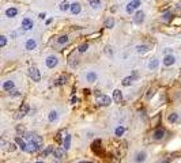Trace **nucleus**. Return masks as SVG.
Instances as JSON below:
<instances>
[{
  "label": "nucleus",
  "instance_id": "nucleus-41",
  "mask_svg": "<svg viewBox=\"0 0 181 163\" xmlns=\"http://www.w3.org/2000/svg\"><path fill=\"white\" fill-rule=\"evenodd\" d=\"M153 95H154V90H150V91H149V94H147V98L150 99V98L153 97Z\"/></svg>",
  "mask_w": 181,
  "mask_h": 163
},
{
  "label": "nucleus",
  "instance_id": "nucleus-8",
  "mask_svg": "<svg viewBox=\"0 0 181 163\" xmlns=\"http://www.w3.org/2000/svg\"><path fill=\"white\" fill-rule=\"evenodd\" d=\"M134 22L136 25H142V23L145 22V12H143V11H138L134 16Z\"/></svg>",
  "mask_w": 181,
  "mask_h": 163
},
{
  "label": "nucleus",
  "instance_id": "nucleus-22",
  "mask_svg": "<svg viewBox=\"0 0 181 163\" xmlns=\"http://www.w3.org/2000/svg\"><path fill=\"white\" fill-rule=\"evenodd\" d=\"M1 145H7V151H15L16 150V143H5L4 140H1Z\"/></svg>",
  "mask_w": 181,
  "mask_h": 163
},
{
  "label": "nucleus",
  "instance_id": "nucleus-28",
  "mask_svg": "<svg viewBox=\"0 0 181 163\" xmlns=\"http://www.w3.org/2000/svg\"><path fill=\"white\" fill-rule=\"evenodd\" d=\"M88 4L91 5V8H93V10H98L99 7H101V0H91Z\"/></svg>",
  "mask_w": 181,
  "mask_h": 163
},
{
  "label": "nucleus",
  "instance_id": "nucleus-19",
  "mask_svg": "<svg viewBox=\"0 0 181 163\" xmlns=\"http://www.w3.org/2000/svg\"><path fill=\"white\" fill-rule=\"evenodd\" d=\"M30 141H34L36 144H38L41 148H42V145H44V139H42L41 136H38V135H34V133H33V137H31Z\"/></svg>",
  "mask_w": 181,
  "mask_h": 163
},
{
  "label": "nucleus",
  "instance_id": "nucleus-26",
  "mask_svg": "<svg viewBox=\"0 0 181 163\" xmlns=\"http://www.w3.org/2000/svg\"><path fill=\"white\" fill-rule=\"evenodd\" d=\"M59 8H60V11H67V10H71V4L68 3L67 0H64V1H61V3H60V5H59Z\"/></svg>",
  "mask_w": 181,
  "mask_h": 163
},
{
  "label": "nucleus",
  "instance_id": "nucleus-6",
  "mask_svg": "<svg viewBox=\"0 0 181 163\" xmlns=\"http://www.w3.org/2000/svg\"><path fill=\"white\" fill-rule=\"evenodd\" d=\"M45 64H47L48 68H55L59 64V60H57L56 56H48L47 60H45Z\"/></svg>",
  "mask_w": 181,
  "mask_h": 163
},
{
  "label": "nucleus",
  "instance_id": "nucleus-30",
  "mask_svg": "<svg viewBox=\"0 0 181 163\" xmlns=\"http://www.w3.org/2000/svg\"><path fill=\"white\" fill-rule=\"evenodd\" d=\"M132 82H134V77L132 76H127L123 79V86H131L132 84Z\"/></svg>",
  "mask_w": 181,
  "mask_h": 163
},
{
  "label": "nucleus",
  "instance_id": "nucleus-3",
  "mask_svg": "<svg viewBox=\"0 0 181 163\" xmlns=\"http://www.w3.org/2000/svg\"><path fill=\"white\" fill-rule=\"evenodd\" d=\"M140 7V0H129L127 3V7H125V11L128 14H132L135 10H138Z\"/></svg>",
  "mask_w": 181,
  "mask_h": 163
},
{
  "label": "nucleus",
  "instance_id": "nucleus-46",
  "mask_svg": "<svg viewBox=\"0 0 181 163\" xmlns=\"http://www.w3.org/2000/svg\"><path fill=\"white\" fill-rule=\"evenodd\" d=\"M36 163H45V162H36Z\"/></svg>",
  "mask_w": 181,
  "mask_h": 163
},
{
  "label": "nucleus",
  "instance_id": "nucleus-2",
  "mask_svg": "<svg viewBox=\"0 0 181 163\" xmlns=\"http://www.w3.org/2000/svg\"><path fill=\"white\" fill-rule=\"evenodd\" d=\"M95 94H97V103L99 106H109L112 103V98L110 97L105 95V94H101L99 91H97Z\"/></svg>",
  "mask_w": 181,
  "mask_h": 163
},
{
  "label": "nucleus",
  "instance_id": "nucleus-32",
  "mask_svg": "<svg viewBox=\"0 0 181 163\" xmlns=\"http://www.w3.org/2000/svg\"><path fill=\"white\" fill-rule=\"evenodd\" d=\"M125 132V128L124 127H117L116 128V131H114V135H116V136H123V133Z\"/></svg>",
  "mask_w": 181,
  "mask_h": 163
},
{
  "label": "nucleus",
  "instance_id": "nucleus-42",
  "mask_svg": "<svg viewBox=\"0 0 181 163\" xmlns=\"http://www.w3.org/2000/svg\"><path fill=\"white\" fill-rule=\"evenodd\" d=\"M71 102H72L74 105H75V103H78V102H79V98H76V97H74L72 99H71Z\"/></svg>",
  "mask_w": 181,
  "mask_h": 163
},
{
  "label": "nucleus",
  "instance_id": "nucleus-29",
  "mask_svg": "<svg viewBox=\"0 0 181 163\" xmlns=\"http://www.w3.org/2000/svg\"><path fill=\"white\" fill-rule=\"evenodd\" d=\"M167 121L169 122H177L178 121V114L177 113H172V114H169V117H167Z\"/></svg>",
  "mask_w": 181,
  "mask_h": 163
},
{
  "label": "nucleus",
  "instance_id": "nucleus-43",
  "mask_svg": "<svg viewBox=\"0 0 181 163\" xmlns=\"http://www.w3.org/2000/svg\"><path fill=\"white\" fill-rule=\"evenodd\" d=\"M40 18H41V19H45V18H47V14H45V12H41V14H40Z\"/></svg>",
  "mask_w": 181,
  "mask_h": 163
},
{
  "label": "nucleus",
  "instance_id": "nucleus-33",
  "mask_svg": "<svg viewBox=\"0 0 181 163\" xmlns=\"http://www.w3.org/2000/svg\"><path fill=\"white\" fill-rule=\"evenodd\" d=\"M114 26V19L113 18H109V19L105 20V27H108V29H112Z\"/></svg>",
  "mask_w": 181,
  "mask_h": 163
},
{
  "label": "nucleus",
  "instance_id": "nucleus-37",
  "mask_svg": "<svg viewBox=\"0 0 181 163\" xmlns=\"http://www.w3.org/2000/svg\"><path fill=\"white\" fill-rule=\"evenodd\" d=\"M55 140H56L57 143H61V141H64V139H61V132L56 133V136H55Z\"/></svg>",
  "mask_w": 181,
  "mask_h": 163
},
{
  "label": "nucleus",
  "instance_id": "nucleus-11",
  "mask_svg": "<svg viewBox=\"0 0 181 163\" xmlns=\"http://www.w3.org/2000/svg\"><path fill=\"white\" fill-rule=\"evenodd\" d=\"M165 135H166L165 129H155L154 133H153V139L154 140H161V139L165 137Z\"/></svg>",
  "mask_w": 181,
  "mask_h": 163
},
{
  "label": "nucleus",
  "instance_id": "nucleus-24",
  "mask_svg": "<svg viewBox=\"0 0 181 163\" xmlns=\"http://www.w3.org/2000/svg\"><path fill=\"white\" fill-rule=\"evenodd\" d=\"M57 118H59V113H57V110H52V112L49 113V116H48V120H49L51 122L57 121Z\"/></svg>",
  "mask_w": 181,
  "mask_h": 163
},
{
  "label": "nucleus",
  "instance_id": "nucleus-7",
  "mask_svg": "<svg viewBox=\"0 0 181 163\" xmlns=\"http://www.w3.org/2000/svg\"><path fill=\"white\" fill-rule=\"evenodd\" d=\"M53 158H57V159H63L64 155H66V150L64 148H60V147H56L53 150Z\"/></svg>",
  "mask_w": 181,
  "mask_h": 163
},
{
  "label": "nucleus",
  "instance_id": "nucleus-23",
  "mask_svg": "<svg viewBox=\"0 0 181 163\" xmlns=\"http://www.w3.org/2000/svg\"><path fill=\"white\" fill-rule=\"evenodd\" d=\"M80 10H82V7H80V4H79V3H72V4H71V12H72L74 15L79 14V12H80Z\"/></svg>",
  "mask_w": 181,
  "mask_h": 163
},
{
  "label": "nucleus",
  "instance_id": "nucleus-9",
  "mask_svg": "<svg viewBox=\"0 0 181 163\" xmlns=\"http://www.w3.org/2000/svg\"><path fill=\"white\" fill-rule=\"evenodd\" d=\"M174 63H176V57L173 56V55H166V56L163 57V65L170 67V65H173Z\"/></svg>",
  "mask_w": 181,
  "mask_h": 163
},
{
  "label": "nucleus",
  "instance_id": "nucleus-36",
  "mask_svg": "<svg viewBox=\"0 0 181 163\" xmlns=\"http://www.w3.org/2000/svg\"><path fill=\"white\" fill-rule=\"evenodd\" d=\"M5 45H7V37L1 36V37H0V46H1V48H4Z\"/></svg>",
  "mask_w": 181,
  "mask_h": 163
},
{
  "label": "nucleus",
  "instance_id": "nucleus-17",
  "mask_svg": "<svg viewBox=\"0 0 181 163\" xmlns=\"http://www.w3.org/2000/svg\"><path fill=\"white\" fill-rule=\"evenodd\" d=\"M15 143L18 144V147L21 148L22 151H27V143L23 140V139H21V137H16L15 139Z\"/></svg>",
  "mask_w": 181,
  "mask_h": 163
},
{
  "label": "nucleus",
  "instance_id": "nucleus-10",
  "mask_svg": "<svg viewBox=\"0 0 181 163\" xmlns=\"http://www.w3.org/2000/svg\"><path fill=\"white\" fill-rule=\"evenodd\" d=\"M25 48H26V51H33V49H36L37 48V41L34 40V38H29V40L26 41Z\"/></svg>",
  "mask_w": 181,
  "mask_h": 163
},
{
  "label": "nucleus",
  "instance_id": "nucleus-34",
  "mask_svg": "<svg viewBox=\"0 0 181 163\" xmlns=\"http://www.w3.org/2000/svg\"><path fill=\"white\" fill-rule=\"evenodd\" d=\"M67 42H68V36H61L57 38V44H60V45H64Z\"/></svg>",
  "mask_w": 181,
  "mask_h": 163
},
{
  "label": "nucleus",
  "instance_id": "nucleus-20",
  "mask_svg": "<svg viewBox=\"0 0 181 163\" xmlns=\"http://www.w3.org/2000/svg\"><path fill=\"white\" fill-rule=\"evenodd\" d=\"M86 80L90 82V83H94V82L97 80V73L94 71H90L86 73Z\"/></svg>",
  "mask_w": 181,
  "mask_h": 163
},
{
  "label": "nucleus",
  "instance_id": "nucleus-40",
  "mask_svg": "<svg viewBox=\"0 0 181 163\" xmlns=\"http://www.w3.org/2000/svg\"><path fill=\"white\" fill-rule=\"evenodd\" d=\"M10 95H14V97H18V95H21V92L18 91V90H12V91H10Z\"/></svg>",
  "mask_w": 181,
  "mask_h": 163
},
{
  "label": "nucleus",
  "instance_id": "nucleus-1",
  "mask_svg": "<svg viewBox=\"0 0 181 163\" xmlns=\"http://www.w3.org/2000/svg\"><path fill=\"white\" fill-rule=\"evenodd\" d=\"M29 112H30L29 103H22L21 106H19V109H18V112L14 114V118L15 120H21V118L25 117L26 114H29Z\"/></svg>",
  "mask_w": 181,
  "mask_h": 163
},
{
  "label": "nucleus",
  "instance_id": "nucleus-39",
  "mask_svg": "<svg viewBox=\"0 0 181 163\" xmlns=\"http://www.w3.org/2000/svg\"><path fill=\"white\" fill-rule=\"evenodd\" d=\"M163 19H165V20H170L172 19V14H170V12H165V14H163Z\"/></svg>",
  "mask_w": 181,
  "mask_h": 163
},
{
  "label": "nucleus",
  "instance_id": "nucleus-38",
  "mask_svg": "<svg viewBox=\"0 0 181 163\" xmlns=\"http://www.w3.org/2000/svg\"><path fill=\"white\" fill-rule=\"evenodd\" d=\"M16 132H18V135H23V133H25V128L23 127H21V125H18V127H16Z\"/></svg>",
  "mask_w": 181,
  "mask_h": 163
},
{
  "label": "nucleus",
  "instance_id": "nucleus-21",
  "mask_svg": "<svg viewBox=\"0 0 181 163\" xmlns=\"http://www.w3.org/2000/svg\"><path fill=\"white\" fill-rule=\"evenodd\" d=\"M63 144H64V150L68 151L70 147H71V135H66V136H64V141H63Z\"/></svg>",
  "mask_w": 181,
  "mask_h": 163
},
{
  "label": "nucleus",
  "instance_id": "nucleus-31",
  "mask_svg": "<svg viewBox=\"0 0 181 163\" xmlns=\"http://www.w3.org/2000/svg\"><path fill=\"white\" fill-rule=\"evenodd\" d=\"M53 150H55V147H52V145L47 147V148H45V151L42 152V156L45 158V156H48V155H51V154H53Z\"/></svg>",
  "mask_w": 181,
  "mask_h": 163
},
{
  "label": "nucleus",
  "instance_id": "nucleus-13",
  "mask_svg": "<svg viewBox=\"0 0 181 163\" xmlns=\"http://www.w3.org/2000/svg\"><path fill=\"white\" fill-rule=\"evenodd\" d=\"M38 150H41V147H40L38 144H36L34 141H30L29 144H27V152L34 154V152H37Z\"/></svg>",
  "mask_w": 181,
  "mask_h": 163
},
{
  "label": "nucleus",
  "instance_id": "nucleus-18",
  "mask_svg": "<svg viewBox=\"0 0 181 163\" xmlns=\"http://www.w3.org/2000/svg\"><path fill=\"white\" fill-rule=\"evenodd\" d=\"M113 99L116 103H121L123 101V92L120 91V90H114L113 91Z\"/></svg>",
  "mask_w": 181,
  "mask_h": 163
},
{
  "label": "nucleus",
  "instance_id": "nucleus-47",
  "mask_svg": "<svg viewBox=\"0 0 181 163\" xmlns=\"http://www.w3.org/2000/svg\"><path fill=\"white\" fill-rule=\"evenodd\" d=\"M87 1H88V3H90V1H91V0H87Z\"/></svg>",
  "mask_w": 181,
  "mask_h": 163
},
{
  "label": "nucleus",
  "instance_id": "nucleus-44",
  "mask_svg": "<svg viewBox=\"0 0 181 163\" xmlns=\"http://www.w3.org/2000/svg\"><path fill=\"white\" fill-rule=\"evenodd\" d=\"M161 163H169V159H165V160H162Z\"/></svg>",
  "mask_w": 181,
  "mask_h": 163
},
{
  "label": "nucleus",
  "instance_id": "nucleus-5",
  "mask_svg": "<svg viewBox=\"0 0 181 163\" xmlns=\"http://www.w3.org/2000/svg\"><path fill=\"white\" fill-rule=\"evenodd\" d=\"M21 26H22L23 30H31L33 26H34V22H33L30 18H23V19H22Z\"/></svg>",
  "mask_w": 181,
  "mask_h": 163
},
{
  "label": "nucleus",
  "instance_id": "nucleus-45",
  "mask_svg": "<svg viewBox=\"0 0 181 163\" xmlns=\"http://www.w3.org/2000/svg\"><path fill=\"white\" fill-rule=\"evenodd\" d=\"M79 163H94V162H88V160H83V162H79Z\"/></svg>",
  "mask_w": 181,
  "mask_h": 163
},
{
  "label": "nucleus",
  "instance_id": "nucleus-35",
  "mask_svg": "<svg viewBox=\"0 0 181 163\" xmlns=\"http://www.w3.org/2000/svg\"><path fill=\"white\" fill-rule=\"evenodd\" d=\"M88 49V44H82V45L78 48V51L80 52V53H83V52H86Z\"/></svg>",
  "mask_w": 181,
  "mask_h": 163
},
{
  "label": "nucleus",
  "instance_id": "nucleus-27",
  "mask_svg": "<svg viewBox=\"0 0 181 163\" xmlns=\"http://www.w3.org/2000/svg\"><path fill=\"white\" fill-rule=\"evenodd\" d=\"M66 82H67V75H61L59 79L55 80V84H56V86H61V84H64Z\"/></svg>",
  "mask_w": 181,
  "mask_h": 163
},
{
  "label": "nucleus",
  "instance_id": "nucleus-25",
  "mask_svg": "<svg viewBox=\"0 0 181 163\" xmlns=\"http://www.w3.org/2000/svg\"><path fill=\"white\" fill-rule=\"evenodd\" d=\"M150 49H149V46L147 45H138L136 46V52L139 53V55H145L146 52H149Z\"/></svg>",
  "mask_w": 181,
  "mask_h": 163
},
{
  "label": "nucleus",
  "instance_id": "nucleus-4",
  "mask_svg": "<svg viewBox=\"0 0 181 163\" xmlns=\"http://www.w3.org/2000/svg\"><path fill=\"white\" fill-rule=\"evenodd\" d=\"M29 76H30V79H33V82L41 80V73L38 71V68H36V67H31L29 69Z\"/></svg>",
  "mask_w": 181,
  "mask_h": 163
},
{
  "label": "nucleus",
  "instance_id": "nucleus-12",
  "mask_svg": "<svg viewBox=\"0 0 181 163\" xmlns=\"http://www.w3.org/2000/svg\"><path fill=\"white\" fill-rule=\"evenodd\" d=\"M158 67H159V61L157 60V59H150V60H149L147 68H149L150 71H155V69H157Z\"/></svg>",
  "mask_w": 181,
  "mask_h": 163
},
{
  "label": "nucleus",
  "instance_id": "nucleus-15",
  "mask_svg": "<svg viewBox=\"0 0 181 163\" xmlns=\"http://www.w3.org/2000/svg\"><path fill=\"white\" fill-rule=\"evenodd\" d=\"M16 15H18V10L15 7H10V8L5 10V16L7 18H15Z\"/></svg>",
  "mask_w": 181,
  "mask_h": 163
},
{
  "label": "nucleus",
  "instance_id": "nucleus-14",
  "mask_svg": "<svg viewBox=\"0 0 181 163\" xmlns=\"http://www.w3.org/2000/svg\"><path fill=\"white\" fill-rule=\"evenodd\" d=\"M3 90H4V91H12V90H14V87H15V84H14V82L12 80H7V82H4V83H3Z\"/></svg>",
  "mask_w": 181,
  "mask_h": 163
},
{
  "label": "nucleus",
  "instance_id": "nucleus-16",
  "mask_svg": "<svg viewBox=\"0 0 181 163\" xmlns=\"http://www.w3.org/2000/svg\"><path fill=\"white\" fill-rule=\"evenodd\" d=\"M146 158H147V154L145 152V151H140V152L136 154V156H135V162L136 163H142L145 162Z\"/></svg>",
  "mask_w": 181,
  "mask_h": 163
}]
</instances>
